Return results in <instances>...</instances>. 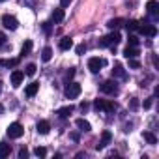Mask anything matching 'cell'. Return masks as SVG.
<instances>
[{
	"label": "cell",
	"mask_w": 159,
	"mask_h": 159,
	"mask_svg": "<svg viewBox=\"0 0 159 159\" xmlns=\"http://www.w3.org/2000/svg\"><path fill=\"white\" fill-rule=\"evenodd\" d=\"M36 69H38V67H36V64H28V66L25 67V75H28V77H32V75L36 73Z\"/></svg>",
	"instance_id": "obj_28"
},
{
	"label": "cell",
	"mask_w": 159,
	"mask_h": 159,
	"mask_svg": "<svg viewBox=\"0 0 159 159\" xmlns=\"http://www.w3.org/2000/svg\"><path fill=\"white\" fill-rule=\"evenodd\" d=\"M36 129H38V133H39V135H47V133L51 131V124H49L47 120H39V122H38V125H36Z\"/></svg>",
	"instance_id": "obj_9"
},
{
	"label": "cell",
	"mask_w": 159,
	"mask_h": 159,
	"mask_svg": "<svg viewBox=\"0 0 159 159\" xmlns=\"http://www.w3.org/2000/svg\"><path fill=\"white\" fill-rule=\"evenodd\" d=\"M11 153V146L6 142H0V157H8Z\"/></svg>",
	"instance_id": "obj_20"
},
{
	"label": "cell",
	"mask_w": 159,
	"mask_h": 159,
	"mask_svg": "<svg viewBox=\"0 0 159 159\" xmlns=\"http://www.w3.org/2000/svg\"><path fill=\"white\" fill-rule=\"evenodd\" d=\"M103 103H105V99H96L94 101V109L96 111H103Z\"/></svg>",
	"instance_id": "obj_32"
},
{
	"label": "cell",
	"mask_w": 159,
	"mask_h": 159,
	"mask_svg": "<svg viewBox=\"0 0 159 159\" xmlns=\"http://www.w3.org/2000/svg\"><path fill=\"white\" fill-rule=\"evenodd\" d=\"M103 111H107V112H114V111H116V103L105 99V103H103Z\"/></svg>",
	"instance_id": "obj_27"
},
{
	"label": "cell",
	"mask_w": 159,
	"mask_h": 159,
	"mask_svg": "<svg viewBox=\"0 0 159 159\" xmlns=\"http://www.w3.org/2000/svg\"><path fill=\"white\" fill-rule=\"evenodd\" d=\"M112 75H114V77H120V79H125V77H127V75H125V71H124V67H122L120 64H116V66H114Z\"/></svg>",
	"instance_id": "obj_22"
},
{
	"label": "cell",
	"mask_w": 159,
	"mask_h": 159,
	"mask_svg": "<svg viewBox=\"0 0 159 159\" xmlns=\"http://www.w3.org/2000/svg\"><path fill=\"white\" fill-rule=\"evenodd\" d=\"M124 23H125L124 19H120V17H116V19H111V21L107 23V26H109L111 30H118V28H120V26H122Z\"/></svg>",
	"instance_id": "obj_16"
},
{
	"label": "cell",
	"mask_w": 159,
	"mask_h": 159,
	"mask_svg": "<svg viewBox=\"0 0 159 159\" xmlns=\"http://www.w3.org/2000/svg\"><path fill=\"white\" fill-rule=\"evenodd\" d=\"M142 137H144V140H146L148 144H157V137H155L152 131H144Z\"/></svg>",
	"instance_id": "obj_21"
},
{
	"label": "cell",
	"mask_w": 159,
	"mask_h": 159,
	"mask_svg": "<svg viewBox=\"0 0 159 159\" xmlns=\"http://www.w3.org/2000/svg\"><path fill=\"white\" fill-rule=\"evenodd\" d=\"M109 38H111V41H112V45H116V43H120L122 41V36L116 32V30H112L111 34H109Z\"/></svg>",
	"instance_id": "obj_26"
},
{
	"label": "cell",
	"mask_w": 159,
	"mask_h": 159,
	"mask_svg": "<svg viewBox=\"0 0 159 159\" xmlns=\"http://www.w3.org/2000/svg\"><path fill=\"white\" fill-rule=\"evenodd\" d=\"M124 25H125L127 32H137V30H139V21H135V19H129V21H125Z\"/></svg>",
	"instance_id": "obj_17"
},
{
	"label": "cell",
	"mask_w": 159,
	"mask_h": 159,
	"mask_svg": "<svg viewBox=\"0 0 159 159\" xmlns=\"http://www.w3.org/2000/svg\"><path fill=\"white\" fill-rule=\"evenodd\" d=\"M98 45H99V47H114L109 36H103V38H99V41H98Z\"/></svg>",
	"instance_id": "obj_24"
},
{
	"label": "cell",
	"mask_w": 159,
	"mask_h": 159,
	"mask_svg": "<svg viewBox=\"0 0 159 159\" xmlns=\"http://www.w3.org/2000/svg\"><path fill=\"white\" fill-rule=\"evenodd\" d=\"M51 19H52L54 23H62V21H64V8H56V10L52 11Z\"/></svg>",
	"instance_id": "obj_15"
},
{
	"label": "cell",
	"mask_w": 159,
	"mask_h": 159,
	"mask_svg": "<svg viewBox=\"0 0 159 159\" xmlns=\"http://www.w3.org/2000/svg\"><path fill=\"white\" fill-rule=\"evenodd\" d=\"M30 51H32V41H30V39H26V41H25V45H23V49H21V56H26Z\"/></svg>",
	"instance_id": "obj_25"
},
{
	"label": "cell",
	"mask_w": 159,
	"mask_h": 159,
	"mask_svg": "<svg viewBox=\"0 0 159 159\" xmlns=\"http://www.w3.org/2000/svg\"><path fill=\"white\" fill-rule=\"evenodd\" d=\"M75 125L81 129V131H90L92 129V125H90V122H86L84 118H79L77 122H75Z\"/></svg>",
	"instance_id": "obj_14"
},
{
	"label": "cell",
	"mask_w": 159,
	"mask_h": 159,
	"mask_svg": "<svg viewBox=\"0 0 159 159\" xmlns=\"http://www.w3.org/2000/svg\"><path fill=\"white\" fill-rule=\"evenodd\" d=\"M4 45H6V36L0 32V47H4Z\"/></svg>",
	"instance_id": "obj_38"
},
{
	"label": "cell",
	"mask_w": 159,
	"mask_h": 159,
	"mask_svg": "<svg viewBox=\"0 0 159 159\" xmlns=\"http://www.w3.org/2000/svg\"><path fill=\"white\" fill-rule=\"evenodd\" d=\"M23 79H25V71H19V69H15V71L11 73V84L17 88V86L23 83Z\"/></svg>",
	"instance_id": "obj_8"
},
{
	"label": "cell",
	"mask_w": 159,
	"mask_h": 159,
	"mask_svg": "<svg viewBox=\"0 0 159 159\" xmlns=\"http://www.w3.org/2000/svg\"><path fill=\"white\" fill-rule=\"evenodd\" d=\"M81 84L79 83H69L67 86H66V96L69 98V99H75V98H79L81 96Z\"/></svg>",
	"instance_id": "obj_2"
},
{
	"label": "cell",
	"mask_w": 159,
	"mask_h": 159,
	"mask_svg": "<svg viewBox=\"0 0 159 159\" xmlns=\"http://www.w3.org/2000/svg\"><path fill=\"white\" fill-rule=\"evenodd\" d=\"M34 153H36L38 157H45V155H47V150H45L43 146H38V148L34 150Z\"/></svg>",
	"instance_id": "obj_29"
},
{
	"label": "cell",
	"mask_w": 159,
	"mask_h": 159,
	"mask_svg": "<svg viewBox=\"0 0 159 159\" xmlns=\"http://www.w3.org/2000/svg\"><path fill=\"white\" fill-rule=\"evenodd\" d=\"M71 2H73V0H60V8H67Z\"/></svg>",
	"instance_id": "obj_37"
},
{
	"label": "cell",
	"mask_w": 159,
	"mask_h": 159,
	"mask_svg": "<svg viewBox=\"0 0 159 159\" xmlns=\"http://www.w3.org/2000/svg\"><path fill=\"white\" fill-rule=\"evenodd\" d=\"M127 41H129V45H131V47H137V45H139V38H137V36H133V34L127 38Z\"/></svg>",
	"instance_id": "obj_30"
},
{
	"label": "cell",
	"mask_w": 159,
	"mask_h": 159,
	"mask_svg": "<svg viewBox=\"0 0 159 159\" xmlns=\"http://www.w3.org/2000/svg\"><path fill=\"white\" fill-rule=\"evenodd\" d=\"M41 28L45 34H51V23H41Z\"/></svg>",
	"instance_id": "obj_35"
},
{
	"label": "cell",
	"mask_w": 159,
	"mask_h": 159,
	"mask_svg": "<svg viewBox=\"0 0 159 159\" xmlns=\"http://www.w3.org/2000/svg\"><path fill=\"white\" fill-rule=\"evenodd\" d=\"M0 92H2V83H0Z\"/></svg>",
	"instance_id": "obj_43"
},
{
	"label": "cell",
	"mask_w": 159,
	"mask_h": 159,
	"mask_svg": "<svg viewBox=\"0 0 159 159\" xmlns=\"http://www.w3.org/2000/svg\"><path fill=\"white\" fill-rule=\"evenodd\" d=\"M0 2H4V0H0Z\"/></svg>",
	"instance_id": "obj_45"
},
{
	"label": "cell",
	"mask_w": 159,
	"mask_h": 159,
	"mask_svg": "<svg viewBox=\"0 0 159 159\" xmlns=\"http://www.w3.org/2000/svg\"><path fill=\"white\" fill-rule=\"evenodd\" d=\"M71 139H73V140L77 142V140H79V135H77V133H71Z\"/></svg>",
	"instance_id": "obj_42"
},
{
	"label": "cell",
	"mask_w": 159,
	"mask_h": 159,
	"mask_svg": "<svg viewBox=\"0 0 159 159\" xmlns=\"http://www.w3.org/2000/svg\"><path fill=\"white\" fill-rule=\"evenodd\" d=\"M139 32L142 34V36H148V38H153L155 34H157V28L153 26V25H148V23H139Z\"/></svg>",
	"instance_id": "obj_3"
},
{
	"label": "cell",
	"mask_w": 159,
	"mask_h": 159,
	"mask_svg": "<svg viewBox=\"0 0 159 159\" xmlns=\"http://www.w3.org/2000/svg\"><path fill=\"white\" fill-rule=\"evenodd\" d=\"M75 51H77V54H83V52H86V45H84V43H81Z\"/></svg>",
	"instance_id": "obj_36"
},
{
	"label": "cell",
	"mask_w": 159,
	"mask_h": 159,
	"mask_svg": "<svg viewBox=\"0 0 159 159\" xmlns=\"http://www.w3.org/2000/svg\"><path fill=\"white\" fill-rule=\"evenodd\" d=\"M111 139H112L111 131H103V133H101V140L96 144V150H103V148H107V146L111 144Z\"/></svg>",
	"instance_id": "obj_7"
},
{
	"label": "cell",
	"mask_w": 159,
	"mask_h": 159,
	"mask_svg": "<svg viewBox=\"0 0 159 159\" xmlns=\"http://www.w3.org/2000/svg\"><path fill=\"white\" fill-rule=\"evenodd\" d=\"M0 66H2V67H15V66H19V58H10V60H0Z\"/></svg>",
	"instance_id": "obj_19"
},
{
	"label": "cell",
	"mask_w": 159,
	"mask_h": 159,
	"mask_svg": "<svg viewBox=\"0 0 159 159\" xmlns=\"http://www.w3.org/2000/svg\"><path fill=\"white\" fill-rule=\"evenodd\" d=\"M88 107H90V105H88V103H86V101H83V103H81V109H83V111H86V109H88Z\"/></svg>",
	"instance_id": "obj_41"
},
{
	"label": "cell",
	"mask_w": 159,
	"mask_h": 159,
	"mask_svg": "<svg viewBox=\"0 0 159 159\" xmlns=\"http://www.w3.org/2000/svg\"><path fill=\"white\" fill-rule=\"evenodd\" d=\"M58 47H60V51H69V49L73 47V39L66 36V38H62V39H60V43H58Z\"/></svg>",
	"instance_id": "obj_12"
},
{
	"label": "cell",
	"mask_w": 159,
	"mask_h": 159,
	"mask_svg": "<svg viewBox=\"0 0 159 159\" xmlns=\"http://www.w3.org/2000/svg\"><path fill=\"white\" fill-rule=\"evenodd\" d=\"M23 133H25V129H23V125L19 122H13V124L8 125V137L10 139H21Z\"/></svg>",
	"instance_id": "obj_1"
},
{
	"label": "cell",
	"mask_w": 159,
	"mask_h": 159,
	"mask_svg": "<svg viewBox=\"0 0 159 159\" xmlns=\"http://www.w3.org/2000/svg\"><path fill=\"white\" fill-rule=\"evenodd\" d=\"M71 112H73V107H71V105H67V107H62V109H58V111H56V114H58L60 118H67Z\"/></svg>",
	"instance_id": "obj_18"
},
{
	"label": "cell",
	"mask_w": 159,
	"mask_h": 159,
	"mask_svg": "<svg viewBox=\"0 0 159 159\" xmlns=\"http://www.w3.org/2000/svg\"><path fill=\"white\" fill-rule=\"evenodd\" d=\"M73 75H75V69L71 67V69H69V71L66 73V77H67V79H73Z\"/></svg>",
	"instance_id": "obj_39"
},
{
	"label": "cell",
	"mask_w": 159,
	"mask_h": 159,
	"mask_svg": "<svg viewBox=\"0 0 159 159\" xmlns=\"http://www.w3.org/2000/svg\"><path fill=\"white\" fill-rule=\"evenodd\" d=\"M129 67H133V69H139V67H140V62H139L137 58H129Z\"/></svg>",
	"instance_id": "obj_31"
},
{
	"label": "cell",
	"mask_w": 159,
	"mask_h": 159,
	"mask_svg": "<svg viewBox=\"0 0 159 159\" xmlns=\"http://www.w3.org/2000/svg\"><path fill=\"white\" fill-rule=\"evenodd\" d=\"M28 157V150L26 148H21L19 150V159H26Z\"/></svg>",
	"instance_id": "obj_34"
},
{
	"label": "cell",
	"mask_w": 159,
	"mask_h": 159,
	"mask_svg": "<svg viewBox=\"0 0 159 159\" xmlns=\"http://www.w3.org/2000/svg\"><path fill=\"white\" fill-rule=\"evenodd\" d=\"M146 10H148V13H150L152 17H155V15L159 13V4L155 2V0H148V4H146Z\"/></svg>",
	"instance_id": "obj_11"
},
{
	"label": "cell",
	"mask_w": 159,
	"mask_h": 159,
	"mask_svg": "<svg viewBox=\"0 0 159 159\" xmlns=\"http://www.w3.org/2000/svg\"><path fill=\"white\" fill-rule=\"evenodd\" d=\"M51 58H52V49H51V47H45V49L41 51V60H43V62H49Z\"/></svg>",
	"instance_id": "obj_23"
},
{
	"label": "cell",
	"mask_w": 159,
	"mask_h": 159,
	"mask_svg": "<svg viewBox=\"0 0 159 159\" xmlns=\"http://www.w3.org/2000/svg\"><path fill=\"white\" fill-rule=\"evenodd\" d=\"M129 107H131V111H137V109H139V99L133 98V99L129 101Z\"/></svg>",
	"instance_id": "obj_33"
},
{
	"label": "cell",
	"mask_w": 159,
	"mask_h": 159,
	"mask_svg": "<svg viewBox=\"0 0 159 159\" xmlns=\"http://www.w3.org/2000/svg\"><path fill=\"white\" fill-rule=\"evenodd\" d=\"M139 54H140V51H139L137 47H131V45H127V47L124 49V56H125L127 60H129V58H137Z\"/></svg>",
	"instance_id": "obj_10"
},
{
	"label": "cell",
	"mask_w": 159,
	"mask_h": 159,
	"mask_svg": "<svg viewBox=\"0 0 159 159\" xmlns=\"http://www.w3.org/2000/svg\"><path fill=\"white\" fill-rule=\"evenodd\" d=\"M2 26L4 28H8V30H17V26H19V21L13 17V15H2Z\"/></svg>",
	"instance_id": "obj_4"
},
{
	"label": "cell",
	"mask_w": 159,
	"mask_h": 159,
	"mask_svg": "<svg viewBox=\"0 0 159 159\" xmlns=\"http://www.w3.org/2000/svg\"><path fill=\"white\" fill-rule=\"evenodd\" d=\"M2 111H4V109H2V105H0V112H2Z\"/></svg>",
	"instance_id": "obj_44"
},
{
	"label": "cell",
	"mask_w": 159,
	"mask_h": 159,
	"mask_svg": "<svg viewBox=\"0 0 159 159\" xmlns=\"http://www.w3.org/2000/svg\"><path fill=\"white\" fill-rule=\"evenodd\" d=\"M152 99H153V98H150V99L144 101V109H150V107H152Z\"/></svg>",
	"instance_id": "obj_40"
},
{
	"label": "cell",
	"mask_w": 159,
	"mask_h": 159,
	"mask_svg": "<svg viewBox=\"0 0 159 159\" xmlns=\"http://www.w3.org/2000/svg\"><path fill=\"white\" fill-rule=\"evenodd\" d=\"M38 90H39V84H38V83H30V84L26 86V90H25V94H26L28 98H34V96L38 94Z\"/></svg>",
	"instance_id": "obj_13"
},
{
	"label": "cell",
	"mask_w": 159,
	"mask_h": 159,
	"mask_svg": "<svg viewBox=\"0 0 159 159\" xmlns=\"http://www.w3.org/2000/svg\"><path fill=\"white\" fill-rule=\"evenodd\" d=\"M99 90H101L103 94H109V96H114V94H118V86H116V83H112V81H107V83H103V84L99 86Z\"/></svg>",
	"instance_id": "obj_6"
},
{
	"label": "cell",
	"mask_w": 159,
	"mask_h": 159,
	"mask_svg": "<svg viewBox=\"0 0 159 159\" xmlns=\"http://www.w3.org/2000/svg\"><path fill=\"white\" fill-rule=\"evenodd\" d=\"M105 64H107V62H105L103 58L94 56V58H90V60H88V69H90L92 73H99V69H101Z\"/></svg>",
	"instance_id": "obj_5"
}]
</instances>
